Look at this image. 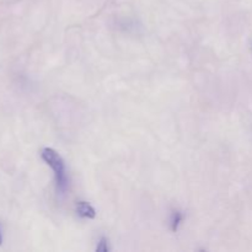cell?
<instances>
[{"label": "cell", "mask_w": 252, "mask_h": 252, "mask_svg": "<svg viewBox=\"0 0 252 252\" xmlns=\"http://www.w3.org/2000/svg\"><path fill=\"white\" fill-rule=\"evenodd\" d=\"M41 157L54 171L57 187H58L59 191H64L66 187V175L65 165H64V161L61 155L56 150L52 149V148H44L41 153Z\"/></svg>", "instance_id": "obj_1"}, {"label": "cell", "mask_w": 252, "mask_h": 252, "mask_svg": "<svg viewBox=\"0 0 252 252\" xmlns=\"http://www.w3.org/2000/svg\"><path fill=\"white\" fill-rule=\"evenodd\" d=\"M76 211H78L79 216L83 217V218L94 219L96 217V211L88 202H79L78 206H76Z\"/></svg>", "instance_id": "obj_2"}, {"label": "cell", "mask_w": 252, "mask_h": 252, "mask_svg": "<svg viewBox=\"0 0 252 252\" xmlns=\"http://www.w3.org/2000/svg\"><path fill=\"white\" fill-rule=\"evenodd\" d=\"M181 221H182V214L180 213V212H176V213H174V216H172V220H171L172 230L176 231Z\"/></svg>", "instance_id": "obj_3"}, {"label": "cell", "mask_w": 252, "mask_h": 252, "mask_svg": "<svg viewBox=\"0 0 252 252\" xmlns=\"http://www.w3.org/2000/svg\"><path fill=\"white\" fill-rule=\"evenodd\" d=\"M97 251H101V252H107L108 251V248H107V240H106L105 238L101 239L100 241V245L97 246V249H96Z\"/></svg>", "instance_id": "obj_4"}, {"label": "cell", "mask_w": 252, "mask_h": 252, "mask_svg": "<svg viewBox=\"0 0 252 252\" xmlns=\"http://www.w3.org/2000/svg\"><path fill=\"white\" fill-rule=\"evenodd\" d=\"M2 243V238H1V231H0V245H1Z\"/></svg>", "instance_id": "obj_5"}]
</instances>
